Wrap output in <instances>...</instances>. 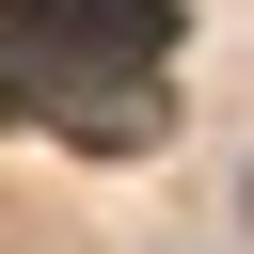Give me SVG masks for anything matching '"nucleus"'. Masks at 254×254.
<instances>
[{
  "label": "nucleus",
  "mask_w": 254,
  "mask_h": 254,
  "mask_svg": "<svg viewBox=\"0 0 254 254\" xmlns=\"http://www.w3.org/2000/svg\"><path fill=\"white\" fill-rule=\"evenodd\" d=\"M0 254H254V0H0Z\"/></svg>",
  "instance_id": "nucleus-1"
}]
</instances>
